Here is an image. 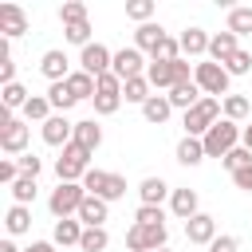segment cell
<instances>
[{
  "label": "cell",
  "instance_id": "cell-1",
  "mask_svg": "<svg viewBox=\"0 0 252 252\" xmlns=\"http://www.w3.org/2000/svg\"><path fill=\"white\" fill-rule=\"evenodd\" d=\"M83 201H87L83 181H59L51 189V197H47V209H51L55 220H67V217H79V205Z\"/></svg>",
  "mask_w": 252,
  "mask_h": 252
},
{
  "label": "cell",
  "instance_id": "cell-2",
  "mask_svg": "<svg viewBox=\"0 0 252 252\" xmlns=\"http://www.w3.org/2000/svg\"><path fill=\"white\" fill-rule=\"evenodd\" d=\"M220 98H201L193 110H185V134L189 138H205L209 134V126H217L220 122Z\"/></svg>",
  "mask_w": 252,
  "mask_h": 252
},
{
  "label": "cell",
  "instance_id": "cell-3",
  "mask_svg": "<svg viewBox=\"0 0 252 252\" xmlns=\"http://www.w3.org/2000/svg\"><path fill=\"white\" fill-rule=\"evenodd\" d=\"M240 134H244V130H240L236 122L220 118V122H217V126H209V134L201 138V142H205V154H209V158H224L228 150H236V146H240Z\"/></svg>",
  "mask_w": 252,
  "mask_h": 252
},
{
  "label": "cell",
  "instance_id": "cell-4",
  "mask_svg": "<svg viewBox=\"0 0 252 252\" xmlns=\"http://www.w3.org/2000/svg\"><path fill=\"white\" fill-rule=\"evenodd\" d=\"M83 189H87L91 197H102V201L110 205V201L126 197V177H118V173H110V169H91V173L83 177Z\"/></svg>",
  "mask_w": 252,
  "mask_h": 252
},
{
  "label": "cell",
  "instance_id": "cell-5",
  "mask_svg": "<svg viewBox=\"0 0 252 252\" xmlns=\"http://www.w3.org/2000/svg\"><path fill=\"white\" fill-rule=\"evenodd\" d=\"M87 173H91V154L71 142V146L55 158V177H59V181H83Z\"/></svg>",
  "mask_w": 252,
  "mask_h": 252
},
{
  "label": "cell",
  "instance_id": "cell-6",
  "mask_svg": "<svg viewBox=\"0 0 252 252\" xmlns=\"http://www.w3.org/2000/svg\"><path fill=\"white\" fill-rule=\"evenodd\" d=\"M193 83L201 87L205 98H220V94H228V71H224L220 63H213V59L193 67Z\"/></svg>",
  "mask_w": 252,
  "mask_h": 252
},
{
  "label": "cell",
  "instance_id": "cell-7",
  "mask_svg": "<svg viewBox=\"0 0 252 252\" xmlns=\"http://www.w3.org/2000/svg\"><path fill=\"white\" fill-rule=\"evenodd\" d=\"M165 224H130V232H126V248L130 252H158V248H165Z\"/></svg>",
  "mask_w": 252,
  "mask_h": 252
},
{
  "label": "cell",
  "instance_id": "cell-8",
  "mask_svg": "<svg viewBox=\"0 0 252 252\" xmlns=\"http://www.w3.org/2000/svg\"><path fill=\"white\" fill-rule=\"evenodd\" d=\"M146 59H142V51L138 47H122V51H114V63H110V71L126 83V79H138V75H146Z\"/></svg>",
  "mask_w": 252,
  "mask_h": 252
},
{
  "label": "cell",
  "instance_id": "cell-9",
  "mask_svg": "<svg viewBox=\"0 0 252 252\" xmlns=\"http://www.w3.org/2000/svg\"><path fill=\"white\" fill-rule=\"evenodd\" d=\"M110 63H114V55L102 47V43H87L83 47V55H79V71H87V75H106L110 71Z\"/></svg>",
  "mask_w": 252,
  "mask_h": 252
},
{
  "label": "cell",
  "instance_id": "cell-10",
  "mask_svg": "<svg viewBox=\"0 0 252 252\" xmlns=\"http://www.w3.org/2000/svg\"><path fill=\"white\" fill-rule=\"evenodd\" d=\"M43 142L67 150V146L75 142V122H67V114H51V118L43 122Z\"/></svg>",
  "mask_w": 252,
  "mask_h": 252
},
{
  "label": "cell",
  "instance_id": "cell-11",
  "mask_svg": "<svg viewBox=\"0 0 252 252\" xmlns=\"http://www.w3.org/2000/svg\"><path fill=\"white\" fill-rule=\"evenodd\" d=\"M28 122H20V118H12L4 130H0V150L4 154H16V158H24L28 154Z\"/></svg>",
  "mask_w": 252,
  "mask_h": 252
},
{
  "label": "cell",
  "instance_id": "cell-12",
  "mask_svg": "<svg viewBox=\"0 0 252 252\" xmlns=\"http://www.w3.org/2000/svg\"><path fill=\"white\" fill-rule=\"evenodd\" d=\"M185 236H189V244H213L217 240V220L209 217V213H197V217H189L185 220Z\"/></svg>",
  "mask_w": 252,
  "mask_h": 252
},
{
  "label": "cell",
  "instance_id": "cell-13",
  "mask_svg": "<svg viewBox=\"0 0 252 252\" xmlns=\"http://www.w3.org/2000/svg\"><path fill=\"white\" fill-rule=\"evenodd\" d=\"M0 32H4V39H16L28 32V16L20 4H0Z\"/></svg>",
  "mask_w": 252,
  "mask_h": 252
},
{
  "label": "cell",
  "instance_id": "cell-14",
  "mask_svg": "<svg viewBox=\"0 0 252 252\" xmlns=\"http://www.w3.org/2000/svg\"><path fill=\"white\" fill-rule=\"evenodd\" d=\"M161 43H165V28L161 24H154V20L150 24H138V32H134V47L138 51H150V59H154Z\"/></svg>",
  "mask_w": 252,
  "mask_h": 252
},
{
  "label": "cell",
  "instance_id": "cell-15",
  "mask_svg": "<svg viewBox=\"0 0 252 252\" xmlns=\"http://www.w3.org/2000/svg\"><path fill=\"white\" fill-rule=\"evenodd\" d=\"M236 51H240V47H236V35H232L228 28H224V32H217V35L209 39V59H213V63H220V67H224Z\"/></svg>",
  "mask_w": 252,
  "mask_h": 252
},
{
  "label": "cell",
  "instance_id": "cell-16",
  "mask_svg": "<svg viewBox=\"0 0 252 252\" xmlns=\"http://www.w3.org/2000/svg\"><path fill=\"white\" fill-rule=\"evenodd\" d=\"M39 71H43L51 83H63V79L71 75V59H67L63 51H55V47H51V51H43V59H39Z\"/></svg>",
  "mask_w": 252,
  "mask_h": 252
},
{
  "label": "cell",
  "instance_id": "cell-17",
  "mask_svg": "<svg viewBox=\"0 0 252 252\" xmlns=\"http://www.w3.org/2000/svg\"><path fill=\"white\" fill-rule=\"evenodd\" d=\"M75 146H83L87 154H94V150L102 146V126H98L94 118H83V122H75Z\"/></svg>",
  "mask_w": 252,
  "mask_h": 252
},
{
  "label": "cell",
  "instance_id": "cell-18",
  "mask_svg": "<svg viewBox=\"0 0 252 252\" xmlns=\"http://www.w3.org/2000/svg\"><path fill=\"white\" fill-rule=\"evenodd\" d=\"M209 39L213 35H205V28H185L181 32V55H189V59L209 55Z\"/></svg>",
  "mask_w": 252,
  "mask_h": 252
},
{
  "label": "cell",
  "instance_id": "cell-19",
  "mask_svg": "<svg viewBox=\"0 0 252 252\" xmlns=\"http://www.w3.org/2000/svg\"><path fill=\"white\" fill-rule=\"evenodd\" d=\"M197 205H201V201H197V189H173V197H169V209H173V217H181V220L197 217V213H201Z\"/></svg>",
  "mask_w": 252,
  "mask_h": 252
},
{
  "label": "cell",
  "instance_id": "cell-20",
  "mask_svg": "<svg viewBox=\"0 0 252 252\" xmlns=\"http://www.w3.org/2000/svg\"><path fill=\"white\" fill-rule=\"evenodd\" d=\"M79 220H83V228H102V220H106V201L87 193V201L79 205Z\"/></svg>",
  "mask_w": 252,
  "mask_h": 252
},
{
  "label": "cell",
  "instance_id": "cell-21",
  "mask_svg": "<svg viewBox=\"0 0 252 252\" xmlns=\"http://www.w3.org/2000/svg\"><path fill=\"white\" fill-rule=\"evenodd\" d=\"M201 98H205V94H201L197 83H177V87L169 91V106H177V110H193Z\"/></svg>",
  "mask_w": 252,
  "mask_h": 252
},
{
  "label": "cell",
  "instance_id": "cell-22",
  "mask_svg": "<svg viewBox=\"0 0 252 252\" xmlns=\"http://www.w3.org/2000/svg\"><path fill=\"white\" fill-rule=\"evenodd\" d=\"M146 79H150V87H177V75H173V63H165V59H150V67H146Z\"/></svg>",
  "mask_w": 252,
  "mask_h": 252
},
{
  "label": "cell",
  "instance_id": "cell-23",
  "mask_svg": "<svg viewBox=\"0 0 252 252\" xmlns=\"http://www.w3.org/2000/svg\"><path fill=\"white\" fill-rule=\"evenodd\" d=\"M205 158H209V154H205V142H201V138H189V134H185V138L177 142V161H181V165H201Z\"/></svg>",
  "mask_w": 252,
  "mask_h": 252
},
{
  "label": "cell",
  "instance_id": "cell-24",
  "mask_svg": "<svg viewBox=\"0 0 252 252\" xmlns=\"http://www.w3.org/2000/svg\"><path fill=\"white\" fill-rule=\"evenodd\" d=\"M67 87H71L75 98H94V94H98V79L87 75V71H71V75H67Z\"/></svg>",
  "mask_w": 252,
  "mask_h": 252
},
{
  "label": "cell",
  "instance_id": "cell-25",
  "mask_svg": "<svg viewBox=\"0 0 252 252\" xmlns=\"http://www.w3.org/2000/svg\"><path fill=\"white\" fill-rule=\"evenodd\" d=\"M47 102H51V110H55V114H67L79 98L71 94V87H67V79H63V83H51V87H47Z\"/></svg>",
  "mask_w": 252,
  "mask_h": 252
},
{
  "label": "cell",
  "instance_id": "cell-26",
  "mask_svg": "<svg viewBox=\"0 0 252 252\" xmlns=\"http://www.w3.org/2000/svg\"><path fill=\"white\" fill-rule=\"evenodd\" d=\"M169 110H173V106H169V94H150L146 106H142V118L154 122V126H161V122L169 118Z\"/></svg>",
  "mask_w": 252,
  "mask_h": 252
},
{
  "label": "cell",
  "instance_id": "cell-27",
  "mask_svg": "<svg viewBox=\"0 0 252 252\" xmlns=\"http://www.w3.org/2000/svg\"><path fill=\"white\" fill-rule=\"evenodd\" d=\"M138 197H142V205H161V201L173 197V193H169V185H165L161 177H146V181L138 185Z\"/></svg>",
  "mask_w": 252,
  "mask_h": 252
},
{
  "label": "cell",
  "instance_id": "cell-28",
  "mask_svg": "<svg viewBox=\"0 0 252 252\" xmlns=\"http://www.w3.org/2000/svg\"><path fill=\"white\" fill-rule=\"evenodd\" d=\"M83 240V220L79 217H67V220H55V244H79Z\"/></svg>",
  "mask_w": 252,
  "mask_h": 252
},
{
  "label": "cell",
  "instance_id": "cell-29",
  "mask_svg": "<svg viewBox=\"0 0 252 252\" xmlns=\"http://www.w3.org/2000/svg\"><path fill=\"white\" fill-rule=\"evenodd\" d=\"M4 228H8L12 236L28 232V228H32V209H28V205H12V209H8V217H4Z\"/></svg>",
  "mask_w": 252,
  "mask_h": 252
},
{
  "label": "cell",
  "instance_id": "cell-30",
  "mask_svg": "<svg viewBox=\"0 0 252 252\" xmlns=\"http://www.w3.org/2000/svg\"><path fill=\"white\" fill-rule=\"evenodd\" d=\"M122 98H126V102H138V106H146V98H150V79H146V75H138V79H126V83H122Z\"/></svg>",
  "mask_w": 252,
  "mask_h": 252
},
{
  "label": "cell",
  "instance_id": "cell-31",
  "mask_svg": "<svg viewBox=\"0 0 252 252\" xmlns=\"http://www.w3.org/2000/svg\"><path fill=\"white\" fill-rule=\"evenodd\" d=\"M220 106H224V118H228V122H236V126H240V118H248V114H252V102H248L244 94H224V102H220Z\"/></svg>",
  "mask_w": 252,
  "mask_h": 252
},
{
  "label": "cell",
  "instance_id": "cell-32",
  "mask_svg": "<svg viewBox=\"0 0 252 252\" xmlns=\"http://www.w3.org/2000/svg\"><path fill=\"white\" fill-rule=\"evenodd\" d=\"M24 118L43 126V122L51 118V102H47V94H32V98H28V106H24Z\"/></svg>",
  "mask_w": 252,
  "mask_h": 252
},
{
  "label": "cell",
  "instance_id": "cell-33",
  "mask_svg": "<svg viewBox=\"0 0 252 252\" xmlns=\"http://www.w3.org/2000/svg\"><path fill=\"white\" fill-rule=\"evenodd\" d=\"M106 244H110L106 228H83V240H79L83 252H106Z\"/></svg>",
  "mask_w": 252,
  "mask_h": 252
},
{
  "label": "cell",
  "instance_id": "cell-34",
  "mask_svg": "<svg viewBox=\"0 0 252 252\" xmlns=\"http://www.w3.org/2000/svg\"><path fill=\"white\" fill-rule=\"evenodd\" d=\"M8 189H12L16 205H32V201H35V177H28V173H20V181L8 185Z\"/></svg>",
  "mask_w": 252,
  "mask_h": 252
},
{
  "label": "cell",
  "instance_id": "cell-35",
  "mask_svg": "<svg viewBox=\"0 0 252 252\" xmlns=\"http://www.w3.org/2000/svg\"><path fill=\"white\" fill-rule=\"evenodd\" d=\"M228 32L232 35H248L252 32V8H232L228 12Z\"/></svg>",
  "mask_w": 252,
  "mask_h": 252
},
{
  "label": "cell",
  "instance_id": "cell-36",
  "mask_svg": "<svg viewBox=\"0 0 252 252\" xmlns=\"http://www.w3.org/2000/svg\"><path fill=\"white\" fill-rule=\"evenodd\" d=\"M220 161H224V169H228V173H236V169L252 165V150H248V146H236V150H228Z\"/></svg>",
  "mask_w": 252,
  "mask_h": 252
},
{
  "label": "cell",
  "instance_id": "cell-37",
  "mask_svg": "<svg viewBox=\"0 0 252 252\" xmlns=\"http://www.w3.org/2000/svg\"><path fill=\"white\" fill-rule=\"evenodd\" d=\"M59 20H63V28H71V24H83V20H87V4H79V0L63 4V8H59Z\"/></svg>",
  "mask_w": 252,
  "mask_h": 252
},
{
  "label": "cell",
  "instance_id": "cell-38",
  "mask_svg": "<svg viewBox=\"0 0 252 252\" xmlns=\"http://www.w3.org/2000/svg\"><path fill=\"white\" fill-rule=\"evenodd\" d=\"M28 98H32V94H28V91H24L20 83H12V87H4V110H16V106L24 110V106H28Z\"/></svg>",
  "mask_w": 252,
  "mask_h": 252
},
{
  "label": "cell",
  "instance_id": "cell-39",
  "mask_svg": "<svg viewBox=\"0 0 252 252\" xmlns=\"http://www.w3.org/2000/svg\"><path fill=\"white\" fill-rule=\"evenodd\" d=\"M134 224H165V213H161V205H138V213H134Z\"/></svg>",
  "mask_w": 252,
  "mask_h": 252
},
{
  "label": "cell",
  "instance_id": "cell-40",
  "mask_svg": "<svg viewBox=\"0 0 252 252\" xmlns=\"http://www.w3.org/2000/svg\"><path fill=\"white\" fill-rule=\"evenodd\" d=\"M126 16L138 20V24H150V16H154V0H130V4H126Z\"/></svg>",
  "mask_w": 252,
  "mask_h": 252
},
{
  "label": "cell",
  "instance_id": "cell-41",
  "mask_svg": "<svg viewBox=\"0 0 252 252\" xmlns=\"http://www.w3.org/2000/svg\"><path fill=\"white\" fill-rule=\"evenodd\" d=\"M91 102H94V114H114V110L122 106V94H106V91H98Z\"/></svg>",
  "mask_w": 252,
  "mask_h": 252
},
{
  "label": "cell",
  "instance_id": "cell-42",
  "mask_svg": "<svg viewBox=\"0 0 252 252\" xmlns=\"http://www.w3.org/2000/svg\"><path fill=\"white\" fill-rule=\"evenodd\" d=\"M63 35H67V43L87 47V43H91V24H87V20H83V24H71V28H63Z\"/></svg>",
  "mask_w": 252,
  "mask_h": 252
},
{
  "label": "cell",
  "instance_id": "cell-43",
  "mask_svg": "<svg viewBox=\"0 0 252 252\" xmlns=\"http://www.w3.org/2000/svg\"><path fill=\"white\" fill-rule=\"evenodd\" d=\"M224 71H228V75H248V71H252V55H248V51H236V55L224 63Z\"/></svg>",
  "mask_w": 252,
  "mask_h": 252
},
{
  "label": "cell",
  "instance_id": "cell-44",
  "mask_svg": "<svg viewBox=\"0 0 252 252\" xmlns=\"http://www.w3.org/2000/svg\"><path fill=\"white\" fill-rule=\"evenodd\" d=\"M16 165H20V173H28V177H35V173L43 169V161H39L35 154H24V158H16Z\"/></svg>",
  "mask_w": 252,
  "mask_h": 252
},
{
  "label": "cell",
  "instance_id": "cell-45",
  "mask_svg": "<svg viewBox=\"0 0 252 252\" xmlns=\"http://www.w3.org/2000/svg\"><path fill=\"white\" fill-rule=\"evenodd\" d=\"M209 252H240V240H236V236H228V232H224V236H217V240H213V244H209Z\"/></svg>",
  "mask_w": 252,
  "mask_h": 252
},
{
  "label": "cell",
  "instance_id": "cell-46",
  "mask_svg": "<svg viewBox=\"0 0 252 252\" xmlns=\"http://www.w3.org/2000/svg\"><path fill=\"white\" fill-rule=\"evenodd\" d=\"M0 181H4V185H16V181H20V165H16L12 158L0 161Z\"/></svg>",
  "mask_w": 252,
  "mask_h": 252
},
{
  "label": "cell",
  "instance_id": "cell-47",
  "mask_svg": "<svg viewBox=\"0 0 252 252\" xmlns=\"http://www.w3.org/2000/svg\"><path fill=\"white\" fill-rule=\"evenodd\" d=\"M0 83H4V87H12V83H16V63H12V55H4V59H0Z\"/></svg>",
  "mask_w": 252,
  "mask_h": 252
},
{
  "label": "cell",
  "instance_id": "cell-48",
  "mask_svg": "<svg viewBox=\"0 0 252 252\" xmlns=\"http://www.w3.org/2000/svg\"><path fill=\"white\" fill-rule=\"evenodd\" d=\"M232 181H236V189H244V193H252V165H244V169H236V173H232Z\"/></svg>",
  "mask_w": 252,
  "mask_h": 252
},
{
  "label": "cell",
  "instance_id": "cell-49",
  "mask_svg": "<svg viewBox=\"0 0 252 252\" xmlns=\"http://www.w3.org/2000/svg\"><path fill=\"white\" fill-rule=\"evenodd\" d=\"M24 252H55V244H47V240H35L32 248H24Z\"/></svg>",
  "mask_w": 252,
  "mask_h": 252
},
{
  "label": "cell",
  "instance_id": "cell-50",
  "mask_svg": "<svg viewBox=\"0 0 252 252\" xmlns=\"http://www.w3.org/2000/svg\"><path fill=\"white\" fill-rule=\"evenodd\" d=\"M240 146H248V150H252V126H244V134H240Z\"/></svg>",
  "mask_w": 252,
  "mask_h": 252
},
{
  "label": "cell",
  "instance_id": "cell-51",
  "mask_svg": "<svg viewBox=\"0 0 252 252\" xmlns=\"http://www.w3.org/2000/svg\"><path fill=\"white\" fill-rule=\"evenodd\" d=\"M0 252H20V248H16L12 240H0Z\"/></svg>",
  "mask_w": 252,
  "mask_h": 252
},
{
  "label": "cell",
  "instance_id": "cell-52",
  "mask_svg": "<svg viewBox=\"0 0 252 252\" xmlns=\"http://www.w3.org/2000/svg\"><path fill=\"white\" fill-rule=\"evenodd\" d=\"M158 252H169V248H158Z\"/></svg>",
  "mask_w": 252,
  "mask_h": 252
}]
</instances>
